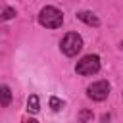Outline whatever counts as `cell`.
Segmentation results:
<instances>
[{
  "mask_svg": "<svg viewBox=\"0 0 123 123\" xmlns=\"http://www.w3.org/2000/svg\"><path fill=\"white\" fill-rule=\"evenodd\" d=\"M38 21H40V25L46 27V29H58V27H62V23H63V15H62V12H60L58 8L46 6V8L40 10Z\"/></svg>",
  "mask_w": 123,
  "mask_h": 123,
  "instance_id": "cell-1",
  "label": "cell"
},
{
  "mask_svg": "<svg viewBox=\"0 0 123 123\" xmlns=\"http://www.w3.org/2000/svg\"><path fill=\"white\" fill-rule=\"evenodd\" d=\"M60 48H62V52H63L65 56H77V54L81 52V48H83V38H81V35H77V33H67V35L62 38Z\"/></svg>",
  "mask_w": 123,
  "mask_h": 123,
  "instance_id": "cell-2",
  "label": "cell"
},
{
  "mask_svg": "<svg viewBox=\"0 0 123 123\" xmlns=\"http://www.w3.org/2000/svg\"><path fill=\"white\" fill-rule=\"evenodd\" d=\"M98 69H100V58L96 54H88V56L81 58L75 65V71L79 75H94V73H98Z\"/></svg>",
  "mask_w": 123,
  "mask_h": 123,
  "instance_id": "cell-3",
  "label": "cell"
},
{
  "mask_svg": "<svg viewBox=\"0 0 123 123\" xmlns=\"http://www.w3.org/2000/svg\"><path fill=\"white\" fill-rule=\"evenodd\" d=\"M86 94H88V98H92V100H96V102H102V100H106L108 94H110V85H108L106 81H96V83H92V85L86 88Z\"/></svg>",
  "mask_w": 123,
  "mask_h": 123,
  "instance_id": "cell-4",
  "label": "cell"
},
{
  "mask_svg": "<svg viewBox=\"0 0 123 123\" xmlns=\"http://www.w3.org/2000/svg\"><path fill=\"white\" fill-rule=\"evenodd\" d=\"M77 17H79L83 23H86V25H92V27H98V25H100V19H98L92 12H79Z\"/></svg>",
  "mask_w": 123,
  "mask_h": 123,
  "instance_id": "cell-5",
  "label": "cell"
},
{
  "mask_svg": "<svg viewBox=\"0 0 123 123\" xmlns=\"http://www.w3.org/2000/svg\"><path fill=\"white\" fill-rule=\"evenodd\" d=\"M10 100H12V92H10V86L2 85V86H0V104L6 108V106L10 104Z\"/></svg>",
  "mask_w": 123,
  "mask_h": 123,
  "instance_id": "cell-6",
  "label": "cell"
},
{
  "mask_svg": "<svg viewBox=\"0 0 123 123\" xmlns=\"http://www.w3.org/2000/svg\"><path fill=\"white\" fill-rule=\"evenodd\" d=\"M27 110H29L31 113H37V111L40 110V106H38V96H37V94H31V96H29V100H27Z\"/></svg>",
  "mask_w": 123,
  "mask_h": 123,
  "instance_id": "cell-7",
  "label": "cell"
},
{
  "mask_svg": "<svg viewBox=\"0 0 123 123\" xmlns=\"http://www.w3.org/2000/svg\"><path fill=\"white\" fill-rule=\"evenodd\" d=\"M50 108H52L54 111H60V110L63 108V102H62L58 96H52V98H50Z\"/></svg>",
  "mask_w": 123,
  "mask_h": 123,
  "instance_id": "cell-8",
  "label": "cell"
},
{
  "mask_svg": "<svg viewBox=\"0 0 123 123\" xmlns=\"http://www.w3.org/2000/svg\"><path fill=\"white\" fill-rule=\"evenodd\" d=\"M79 119H81V123H86L88 119H92V111H88V110H83V111L79 113Z\"/></svg>",
  "mask_w": 123,
  "mask_h": 123,
  "instance_id": "cell-9",
  "label": "cell"
},
{
  "mask_svg": "<svg viewBox=\"0 0 123 123\" xmlns=\"http://www.w3.org/2000/svg\"><path fill=\"white\" fill-rule=\"evenodd\" d=\"M15 15V10L13 8H4V12H2V19H12Z\"/></svg>",
  "mask_w": 123,
  "mask_h": 123,
  "instance_id": "cell-10",
  "label": "cell"
},
{
  "mask_svg": "<svg viewBox=\"0 0 123 123\" xmlns=\"http://www.w3.org/2000/svg\"><path fill=\"white\" fill-rule=\"evenodd\" d=\"M27 123H38V121H37V119H29Z\"/></svg>",
  "mask_w": 123,
  "mask_h": 123,
  "instance_id": "cell-11",
  "label": "cell"
}]
</instances>
